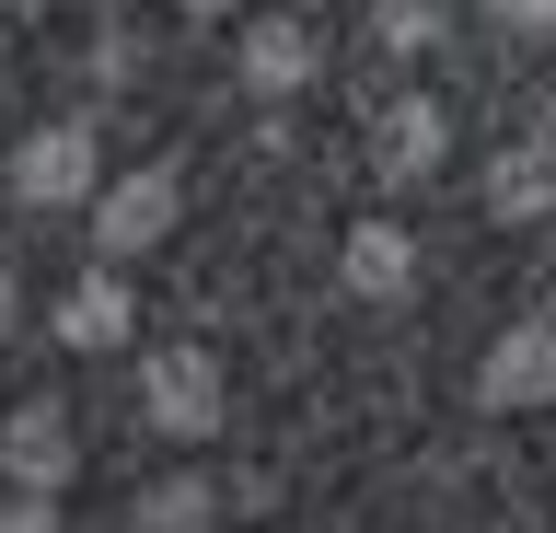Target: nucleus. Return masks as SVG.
Returning <instances> with one entry per match:
<instances>
[{
	"label": "nucleus",
	"instance_id": "1",
	"mask_svg": "<svg viewBox=\"0 0 556 533\" xmlns=\"http://www.w3.org/2000/svg\"><path fill=\"white\" fill-rule=\"evenodd\" d=\"M128 418L163 453H208L232 429V371L208 337H128Z\"/></svg>",
	"mask_w": 556,
	"mask_h": 533
},
{
	"label": "nucleus",
	"instance_id": "2",
	"mask_svg": "<svg viewBox=\"0 0 556 533\" xmlns=\"http://www.w3.org/2000/svg\"><path fill=\"white\" fill-rule=\"evenodd\" d=\"M128 337H139V290H128V267H70L59 290H47V348H70V359H128Z\"/></svg>",
	"mask_w": 556,
	"mask_h": 533
},
{
	"label": "nucleus",
	"instance_id": "3",
	"mask_svg": "<svg viewBox=\"0 0 556 533\" xmlns=\"http://www.w3.org/2000/svg\"><path fill=\"white\" fill-rule=\"evenodd\" d=\"M0 487H24V498H70L81 487V418H70L59 394H24V406L0 418Z\"/></svg>",
	"mask_w": 556,
	"mask_h": 533
},
{
	"label": "nucleus",
	"instance_id": "4",
	"mask_svg": "<svg viewBox=\"0 0 556 533\" xmlns=\"http://www.w3.org/2000/svg\"><path fill=\"white\" fill-rule=\"evenodd\" d=\"M556 406V314H521L476 348V418H533Z\"/></svg>",
	"mask_w": 556,
	"mask_h": 533
},
{
	"label": "nucleus",
	"instance_id": "5",
	"mask_svg": "<svg viewBox=\"0 0 556 533\" xmlns=\"http://www.w3.org/2000/svg\"><path fill=\"white\" fill-rule=\"evenodd\" d=\"M417 279H429V244H417V232H406L394 210H359V220L337 232V290H348V302L394 314V302H406Z\"/></svg>",
	"mask_w": 556,
	"mask_h": 533
},
{
	"label": "nucleus",
	"instance_id": "6",
	"mask_svg": "<svg viewBox=\"0 0 556 533\" xmlns=\"http://www.w3.org/2000/svg\"><path fill=\"white\" fill-rule=\"evenodd\" d=\"M476 210L498 220V232L556 220V140H498V151L476 163Z\"/></svg>",
	"mask_w": 556,
	"mask_h": 533
},
{
	"label": "nucleus",
	"instance_id": "7",
	"mask_svg": "<svg viewBox=\"0 0 556 533\" xmlns=\"http://www.w3.org/2000/svg\"><path fill=\"white\" fill-rule=\"evenodd\" d=\"M232 522V498L208 464H163V475H139L128 487V533H220Z\"/></svg>",
	"mask_w": 556,
	"mask_h": 533
},
{
	"label": "nucleus",
	"instance_id": "8",
	"mask_svg": "<svg viewBox=\"0 0 556 533\" xmlns=\"http://www.w3.org/2000/svg\"><path fill=\"white\" fill-rule=\"evenodd\" d=\"M0 533H70L59 498H24V487H0Z\"/></svg>",
	"mask_w": 556,
	"mask_h": 533
}]
</instances>
